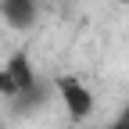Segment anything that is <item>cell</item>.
I'll return each mask as SVG.
<instances>
[{"instance_id":"8992f818","label":"cell","mask_w":129,"mask_h":129,"mask_svg":"<svg viewBox=\"0 0 129 129\" xmlns=\"http://www.w3.org/2000/svg\"><path fill=\"white\" fill-rule=\"evenodd\" d=\"M0 129H4V125H0Z\"/></svg>"},{"instance_id":"3957f363","label":"cell","mask_w":129,"mask_h":129,"mask_svg":"<svg viewBox=\"0 0 129 129\" xmlns=\"http://www.w3.org/2000/svg\"><path fill=\"white\" fill-rule=\"evenodd\" d=\"M0 14L11 29H32L36 22V0H0Z\"/></svg>"},{"instance_id":"7a4b0ae2","label":"cell","mask_w":129,"mask_h":129,"mask_svg":"<svg viewBox=\"0 0 129 129\" xmlns=\"http://www.w3.org/2000/svg\"><path fill=\"white\" fill-rule=\"evenodd\" d=\"M57 97H61L64 111H68L75 122H83V118L93 115V93L79 83L75 75H57Z\"/></svg>"},{"instance_id":"5b68a950","label":"cell","mask_w":129,"mask_h":129,"mask_svg":"<svg viewBox=\"0 0 129 129\" xmlns=\"http://www.w3.org/2000/svg\"><path fill=\"white\" fill-rule=\"evenodd\" d=\"M118 4H129V0H118Z\"/></svg>"},{"instance_id":"6da1fadb","label":"cell","mask_w":129,"mask_h":129,"mask_svg":"<svg viewBox=\"0 0 129 129\" xmlns=\"http://www.w3.org/2000/svg\"><path fill=\"white\" fill-rule=\"evenodd\" d=\"M29 93H36V72H32L29 54L18 50L0 64V97L18 101V97H29Z\"/></svg>"},{"instance_id":"277c9868","label":"cell","mask_w":129,"mask_h":129,"mask_svg":"<svg viewBox=\"0 0 129 129\" xmlns=\"http://www.w3.org/2000/svg\"><path fill=\"white\" fill-rule=\"evenodd\" d=\"M108 129H129V104H125V108L118 111V115H115V122H111Z\"/></svg>"}]
</instances>
